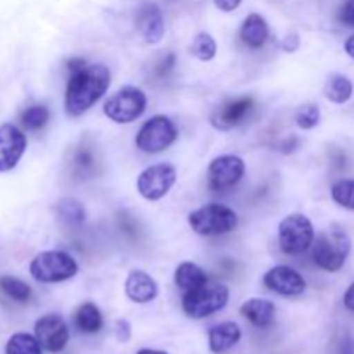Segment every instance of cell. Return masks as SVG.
Instances as JSON below:
<instances>
[{"mask_svg":"<svg viewBox=\"0 0 354 354\" xmlns=\"http://www.w3.org/2000/svg\"><path fill=\"white\" fill-rule=\"evenodd\" d=\"M69 80L64 93V109L76 118L92 109L109 90L111 71L104 64H88L85 59L68 61Z\"/></svg>","mask_w":354,"mask_h":354,"instance_id":"cell-1","label":"cell"},{"mask_svg":"<svg viewBox=\"0 0 354 354\" xmlns=\"http://www.w3.org/2000/svg\"><path fill=\"white\" fill-rule=\"evenodd\" d=\"M353 242L346 230L339 227H332L318 235L313 244V261L320 270L328 273H335L342 270L351 252Z\"/></svg>","mask_w":354,"mask_h":354,"instance_id":"cell-2","label":"cell"},{"mask_svg":"<svg viewBox=\"0 0 354 354\" xmlns=\"http://www.w3.org/2000/svg\"><path fill=\"white\" fill-rule=\"evenodd\" d=\"M239 216L232 207L220 203H209L189 214V227L203 237H218L234 232Z\"/></svg>","mask_w":354,"mask_h":354,"instance_id":"cell-3","label":"cell"},{"mask_svg":"<svg viewBox=\"0 0 354 354\" xmlns=\"http://www.w3.org/2000/svg\"><path fill=\"white\" fill-rule=\"evenodd\" d=\"M230 299V289L223 283L207 282L183 294V313L194 320H203L223 310Z\"/></svg>","mask_w":354,"mask_h":354,"instance_id":"cell-4","label":"cell"},{"mask_svg":"<svg viewBox=\"0 0 354 354\" xmlns=\"http://www.w3.org/2000/svg\"><path fill=\"white\" fill-rule=\"evenodd\" d=\"M78 263L66 251H41L31 259L30 273L40 283H59L78 273Z\"/></svg>","mask_w":354,"mask_h":354,"instance_id":"cell-5","label":"cell"},{"mask_svg":"<svg viewBox=\"0 0 354 354\" xmlns=\"http://www.w3.org/2000/svg\"><path fill=\"white\" fill-rule=\"evenodd\" d=\"M104 114L116 124H130L147 109V95L138 86L127 85L104 102Z\"/></svg>","mask_w":354,"mask_h":354,"instance_id":"cell-6","label":"cell"},{"mask_svg":"<svg viewBox=\"0 0 354 354\" xmlns=\"http://www.w3.org/2000/svg\"><path fill=\"white\" fill-rule=\"evenodd\" d=\"M315 227L310 218L303 213L287 214L279 223L280 251L287 256L306 252L315 244Z\"/></svg>","mask_w":354,"mask_h":354,"instance_id":"cell-7","label":"cell"},{"mask_svg":"<svg viewBox=\"0 0 354 354\" xmlns=\"http://www.w3.org/2000/svg\"><path fill=\"white\" fill-rule=\"evenodd\" d=\"M178 138V128L171 118L156 114L149 118L135 137V145L144 154H159L171 147Z\"/></svg>","mask_w":354,"mask_h":354,"instance_id":"cell-8","label":"cell"},{"mask_svg":"<svg viewBox=\"0 0 354 354\" xmlns=\"http://www.w3.org/2000/svg\"><path fill=\"white\" fill-rule=\"evenodd\" d=\"M176 178V168L169 162H158V165H151L140 171L137 178V190L145 201H161L169 194V190L175 187Z\"/></svg>","mask_w":354,"mask_h":354,"instance_id":"cell-9","label":"cell"},{"mask_svg":"<svg viewBox=\"0 0 354 354\" xmlns=\"http://www.w3.org/2000/svg\"><path fill=\"white\" fill-rule=\"evenodd\" d=\"M245 175V161L237 154L216 156L207 166V183L216 192L234 189Z\"/></svg>","mask_w":354,"mask_h":354,"instance_id":"cell-10","label":"cell"},{"mask_svg":"<svg viewBox=\"0 0 354 354\" xmlns=\"http://www.w3.org/2000/svg\"><path fill=\"white\" fill-rule=\"evenodd\" d=\"M35 337L48 353H61L69 342V328L64 318L57 313H48L35 322Z\"/></svg>","mask_w":354,"mask_h":354,"instance_id":"cell-11","label":"cell"},{"mask_svg":"<svg viewBox=\"0 0 354 354\" xmlns=\"http://www.w3.org/2000/svg\"><path fill=\"white\" fill-rule=\"evenodd\" d=\"M252 109H254V99L252 97H235V99H230L221 104V106H218L211 113L209 123L218 131L234 130V128H237L239 124L248 120Z\"/></svg>","mask_w":354,"mask_h":354,"instance_id":"cell-12","label":"cell"},{"mask_svg":"<svg viewBox=\"0 0 354 354\" xmlns=\"http://www.w3.org/2000/svg\"><path fill=\"white\" fill-rule=\"evenodd\" d=\"M263 283L268 290L283 297H296L306 290V280L297 270L287 265H277L263 277Z\"/></svg>","mask_w":354,"mask_h":354,"instance_id":"cell-13","label":"cell"},{"mask_svg":"<svg viewBox=\"0 0 354 354\" xmlns=\"http://www.w3.org/2000/svg\"><path fill=\"white\" fill-rule=\"evenodd\" d=\"M28 147L26 135L12 123L0 127V173H7L17 166Z\"/></svg>","mask_w":354,"mask_h":354,"instance_id":"cell-14","label":"cell"},{"mask_svg":"<svg viewBox=\"0 0 354 354\" xmlns=\"http://www.w3.org/2000/svg\"><path fill=\"white\" fill-rule=\"evenodd\" d=\"M135 23H137L138 31H140V35L149 45H158L166 33L162 10L152 2L142 3Z\"/></svg>","mask_w":354,"mask_h":354,"instance_id":"cell-15","label":"cell"},{"mask_svg":"<svg viewBox=\"0 0 354 354\" xmlns=\"http://www.w3.org/2000/svg\"><path fill=\"white\" fill-rule=\"evenodd\" d=\"M124 294L131 303L149 304L159 296V286L144 270H131L124 280Z\"/></svg>","mask_w":354,"mask_h":354,"instance_id":"cell-16","label":"cell"},{"mask_svg":"<svg viewBox=\"0 0 354 354\" xmlns=\"http://www.w3.org/2000/svg\"><path fill=\"white\" fill-rule=\"evenodd\" d=\"M242 339V330L235 322H221L213 325L207 332V344L211 353L221 354L227 353L234 346H237Z\"/></svg>","mask_w":354,"mask_h":354,"instance_id":"cell-17","label":"cell"},{"mask_svg":"<svg viewBox=\"0 0 354 354\" xmlns=\"http://www.w3.org/2000/svg\"><path fill=\"white\" fill-rule=\"evenodd\" d=\"M241 315L256 328H268L275 322L277 308L272 301L251 297L241 306Z\"/></svg>","mask_w":354,"mask_h":354,"instance_id":"cell-18","label":"cell"},{"mask_svg":"<svg viewBox=\"0 0 354 354\" xmlns=\"http://www.w3.org/2000/svg\"><path fill=\"white\" fill-rule=\"evenodd\" d=\"M270 38V26L261 14H249L241 26V40L249 48H261Z\"/></svg>","mask_w":354,"mask_h":354,"instance_id":"cell-19","label":"cell"},{"mask_svg":"<svg viewBox=\"0 0 354 354\" xmlns=\"http://www.w3.org/2000/svg\"><path fill=\"white\" fill-rule=\"evenodd\" d=\"M173 279H175V286L178 287V289H182L183 292H189V290H194L197 289V287L209 282L206 272H204L199 265H196V263L192 261L180 263V265L176 266L175 277H173Z\"/></svg>","mask_w":354,"mask_h":354,"instance_id":"cell-20","label":"cell"},{"mask_svg":"<svg viewBox=\"0 0 354 354\" xmlns=\"http://www.w3.org/2000/svg\"><path fill=\"white\" fill-rule=\"evenodd\" d=\"M97 166H99V158H97L95 147L88 142H82L75 151V156H73L75 173L80 178H90L97 173Z\"/></svg>","mask_w":354,"mask_h":354,"instance_id":"cell-21","label":"cell"},{"mask_svg":"<svg viewBox=\"0 0 354 354\" xmlns=\"http://www.w3.org/2000/svg\"><path fill=\"white\" fill-rule=\"evenodd\" d=\"M353 82L346 75H341V73H334V75L328 76L327 83L324 86L325 99L334 104L349 102L353 97Z\"/></svg>","mask_w":354,"mask_h":354,"instance_id":"cell-22","label":"cell"},{"mask_svg":"<svg viewBox=\"0 0 354 354\" xmlns=\"http://www.w3.org/2000/svg\"><path fill=\"white\" fill-rule=\"evenodd\" d=\"M73 320H75L76 328L85 334H97L104 327L102 313L93 303H83L82 306H78Z\"/></svg>","mask_w":354,"mask_h":354,"instance_id":"cell-23","label":"cell"},{"mask_svg":"<svg viewBox=\"0 0 354 354\" xmlns=\"http://www.w3.org/2000/svg\"><path fill=\"white\" fill-rule=\"evenodd\" d=\"M55 214H57V220L66 227H80L86 218L85 206L73 197H64L59 201L55 204Z\"/></svg>","mask_w":354,"mask_h":354,"instance_id":"cell-24","label":"cell"},{"mask_svg":"<svg viewBox=\"0 0 354 354\" xmlns=\"http://www.w3.org/2000/svg\"><path fill=\"white\" fill-rule=\"evenodd\" d=\"M44 348L35 335L28 332H16L6 344V354H41Z\"/></svg>","mask_w":354,"mask_h":354,"instance_id":"cell-25","label":"cell"},{"mask_svg":"<svg viewBox=\"0 0 354 354\" xmlns=\"http://www.w3.org/2000/svg\"><path fill=\"white\" fill-rule=\"evenodd\" d=\"M218 52V44L214 40V37L207 31H201L194 37L192 44H190V54L196 59L203 62H209L216 57Z\"/></svg>","mask_w":354,"mask_h":354,"instance_id":"cell-26","label":"cell"},{"mask_svg":"<svg viewBox=\"0 0 354 354\" xmlns=\"http://www.w3.org/2000/svg\"><path fill=\"white\" fill-rule=\"evenodd\" d=\"M0 290L16 303L26 304L31 299V287L16 277H0Z\"/></svg>","mask_w":354,"mask_h":354,"instance_id":"cell-27","label":"cell"},{"mask_svg":"<svg viewBox=\"0 0 354 354\" xmlns=\"http://www.w3.org/2000/svg\"><path fill=\"white\" fill-rule=\"evenodd\" d=\"M48 120H50V111H48L47 106H41V104L26 107L21 114V124L30 131L41 130L48 123Z\"/></svg>","mask_w":354,"mask_h":354,"instance_id":"cell-28","label":"cell"},{"mask_svg":"<svg viewBox=\"0 0 354 354\" xmlns=\"http://www.w3.org/2000/svg\"><path fill=\"white\" fill-rule=\"evenodd\" d=\"M330 197L337 206L354 211V178L339 180L332 185Z\"/></svg>","mask_w":354,"mask_h":354,"instance_id":"cell-29","label":"cell"},{"mask_svg":"<svg viewBox=\"0 0 354 354\" xmlns=\"http://www.w3.org/2000/svg\"><path fill=\"white\" fill-rule=\"evenodd\" d=\"M294 120H296L297 128H301V130H313V128H317L318 124H320L322 111L320 107H318V104L315 102L303 104V106H299V109L296 111Z\"/></svg>","mask_w":354,"mask_h":354,"instance_id":"cell-30","label":"cell"},{"mask_svg":"<svg viewBox=\"0 0 354 354\" xmlns=\"http://www.w3.org/2000/svg\"><path fill=\"white\" fill-rule=\"evenodd\" d=\"M175 66H176V55L173 54V52H169V54L165 55L162 61L159 62L158 68H156V73H158V76H161V78H166V76L175 69Z\"/></svg>","mask_w":354,"mask_h":354,"instance_id":"cell-31","label":"cell"},{"mask_svg":"<svg viewBox=\"0 0 354 354\" xmlns=\"http://www.w3.org/2000/svg\"><path fill=\"white\" fill-rule=\"evenodd\" d=\"M114 335L120 342H128L131 339V325L128 320H118L114 325Z\"/></svg>","mask_w":354,"mask_h":354,"instance_id":"cell-32","label":"cell"},{"mask_svg":"<svg viewBox=\"0 0 354 354\" xmlns=\"http://www.w3.org/2000/svg\"><path fill=\"white\" fill-rule=\"evenodd\" d=\"M339 21L346 26L354 28V0H348L339 10Z\"/></svg>","mask_w":354,"mask_h":354,"instance_id":"cell-33","label":"cell"},{"mask_svg":"<svg viewBox=\"0 0 354 354\" xmlns=\"http://www.w3.org/2000/svg\"><path fill=\"white\" fill-rule=\"evenodd\" d=\"M280 47H282L283 52H289V54H294V52H297V50H299V47H301L299 35H297V33L287 35V37L282 40V44H280Z\"/></svg>","mask_w":354,"mask_h":354,"instance_id":"cell-34","label":"cell"},{"mask_svg":"<svg viewBox=\"0 0 354 354\" xmlns=\"http://www.w3.org/2000/svg\"><path fill=\"white\" fill-rule=\"evenodd\" d=\"M216 9H220L221 12H234L235 9H239L242 3V0H213Z\"/></svg>","mask_w":354,"mask_h":354,"instance_id":"cell-35","label":"cell"},{"mask_svg":"<svg viewBox=\"0 0 354 354\" xmlns=\"http://www.w3.org/2000/svg\"><path fill=\"white\" fill-rule=\"evenodd\" d=\"M299 144H301L299 137H296V135H289V138H286V140L280 144V151H282L283 154H290V152H294L297 147H299Z\"/></svg>","mask_w":354,"mask_h":354,"instance_id":"cell-36","label":"cell"},{"mask_svg":"<svg viewBox=\"0 0 354 354\" xmlns=\"http://www.w3.org/2000/svg\"><path fill=\"white\" fill-rule=\"evenodd\" d=\"M335 354H354V342L351 337H344L337 346V353Z\"/></svg>","mask_w":354,"mask_h":354,"instance_id":"cell-37","label":"cell"},{"mask_svg":"<svg viewBox=\"0 0 354 354\" xmlns=\"http://www.w3.org/2000/svg\"><path fill=\"white\" fill-rule=\"evenodd\" d=\"M342 303H344L346 310L353 311L354 313V282L348 287V289H346L344 297H342Z\"/></svg>","mask_w":354,"mask_h":354,"instance_id":"cell-38","label":"cell"},{"mask_svg":"<svg viewBox=\"0 0 354 354\" xmlns=\"http://www.w3.org/2000/svg\"><path fill=\"white\" fill-rule=\"evenodd\" d=\"M344 50H346V54L349 55V57L354 59V35H351V37H349L348 40H346Z\"/></svg>","mask_w":354,"mask_h":354,"instance_id":"cell-39","label":"cell"},{"mask_svg":"<svg viewBox=\"0 0 354 354\" xmlns=\"http://www.w3.org/2000/svg\"><path fill=\"white\" fill-rule=\"evenodd\" d=\"M137 354H168L166 351H161V349H140V351H137Z\"/></svg>","mask_w":354,"mask_h":354,"instance_id":"cell-40","label":"cell"}]
</instances>
